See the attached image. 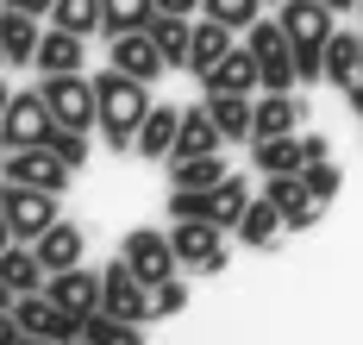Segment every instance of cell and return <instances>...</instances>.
Listing matches in <instances>:
<instances>
[{"mask_svg":"<svg viewBox=\"0 0 363 345\" xmlns=\"http://www.w3.org/2000/svg\"><path fill=\"white\" fill-rule=\"evenodd\" d=\"M94 94H101V119H94L101 138H107L113 151H132L145 114L157 107V101H150V82H138V76H125V70L107 63V76H94Z\"/></svg>","mask_w":363,"mask_h":345,"instance_id":"cell-1","label":"cell"},{"mask_svg":"<svg viewBox=\"0 0 363 345\" xmlns=\"http://www.w3.org/2000/svg\"><path fill=\"white\" fill-rule=\"evenodd\" d=\"M38 94H44V107L57 126H75V132H94V119H101V94H94V82L69 70V76H44L38 82Z\"/></svg>","mask_w":363,"mask_h":345,"instance_id":"cell-2","label":"cell"},{"mask_svg":"<svg viewBox=\"0 0 363 345\" xmlns=\"http://www.w3.org/2000/svg\"><path fill=\"white\" fill-rule=\"evenodd\" d=\"M0 207H6V220H13V239H19V245H38L44 232L57 226V195H50V189H32V182H6V176H0Z\"/></svg>","mask_w":363,"mask_h":345,"instance_id":"cell-3","label":"cell"},{"mask_svg":"<svg viewBox=\"0 0 363 345\" xmlns=\"http://www.w3.org/2000/svg\"><path fill=\"white\" fill-rule=\"evenodd\" d=\"M251 57H257V70H263V88H269V94H289L294 82V38L289 32H282V19H257L251 26Z\"/></svg>","mask_w":363,"mask_h":345,"instance_id":"cell-4","label":"cell"},{"mask_svg":"<svg viewBox=\"0 0 363 345\" xmlns=\"http://www.w3.org/2000/svg\"><path fill=\"white\" fill-rule=\"evenodd\" d=\"M50 132H57V119L44 107V94H13L6 101V114H0V151H26V145H50Z\"/></svg>","mask_w":363,"mask_h":345,"instance_id":"cell-5","label":"cell"},{"mask_svg":"<svg viewBox=\"0 0 363 345\" xmlns=\"http://www.w3.org/2000/svg\"><path fill=\"white\" fill-rule=\"evenodd\" d=\"M101 307L119 314V320H138V327H145L150 320V283L125 264V258H113V264L101 270Z\"/></svg>","mask_w":363,"mask_h":345,"instance_id":"cell-6","label":"cell"},{"mask_svg":"<svg viewBox=\"0 0 363 345\" xmlns=\"http://www.w3.org/2000/svg\"><path fill=\"white\" fill-rule=\"evenodd\" d=\"M0 176H6V182H32V189H69V163H63V157L50 151V145H26V151H6L0 157Z\"/></svg>","mask_w":363,"mask_h":345,"instance_id":"cell-7","label":"cell"},{"mask_svg":"<svg viewBox=\"0 0 363 345\" xmlns=\"http://www.w3.org/2000/svg\"><path fill=\"white\" fill-rule=\"evenodd\" d=\"M169 245H176L182 264L201 270V276H219V270H225V245H219V226H213V220H176Z\"/></svg>","mask_w":363,"mask_h":345,"instance_id":"cell-8","label":"cell"},{"mask_svg":"<svg viewBox=\"0 0 363 345\" xmlns=\"http://www.w3.org/2000/svg\"><path fill=\"white\" fill-rule=\"evenodd\" d=\"M125 264L145 276L150 289L163 283V276H176L182 270V258H176V245H169V232H150V226H138V232H125V251H119Z\"/></svg>","mask_w":363,"mask_h":345,"instance_id":"cell-9","label":"cell"},{"mask_svg":"<svg viewBox=\"0 0 363 345\" xmlns=\"http://www.w3.org/2000/svg\"><path fill=\"white\" fill-rule=\"evenodd\" d=\"M113 70H125V76H138V82H157L169 63H163V50H157V38H150V26L145 32H113Z\"/></svg>","mask_w":363,"mask_h":345,"instance_id":"cell-10","label":"cell"},{"mask_svg":"<svg viewBox=\"0 0 363 345\" xmlns=\"http://www.w3.org/2000/svg\"><path fill=\"white\" fill-rule=\"evenodd\" d=\"M44 295L63 307V314L88 320V314L101 307V276H94V270H82V264H75V270H57V276L44 283Z\"/></svg>","mask_w":363,"mask_h":345,"instance_id":"cell-11","label":"cell"},{"mask_svg":"<svg viewBox=\"0 0 363 345\" xmlns=\"http://www.w3.org/2000/svg\"><path fill=\"white\" fill-rule=\"evenodd\" d=\"M263 195L282 207V220H289V232L313 226L320 220V201L307 195V182H301V170H289V176H263Z\"/></svg>","mask_w":363,"mask_h":345,"instance_id":"cell-12","label":"cell"},{"mask_svg":"<svg viewBox=\"0 0 363 345\" xmlns=\"http://www.w3.org/2000/svg\"><path fill=\"white\" fill-rule=\"evenodd\" d=\"M201 82H207V94H251V88H263V70H257L251 44H232L213 63V76H201Z\"/></svg>","mask_w":363,"mask_h":345,"instance_id":"cell-13","label":"cell"},{"mask_svg":"<svg viewBox=\"0 0 363 345\" xmlns=\"http://www.w3.org/2000/svg\"><path fill=\"white\" fill-rule=\"evenodd\" d=\"M276 19H282V32H289L294 44H326L338 13H332L326 0H282V13H276Z\"/></svg>","mask_w":363,"mask_h":345,"instance_id":"cell-14","label":"cell"},{"mask_svg":"<svg viewBox=\"0 0 363 345\" xmlns=\"http://www.w3.org/2000/svg\"><path fill=\"white\" fill-rule=\"evenodd\" d=\"M176 132H182V114H176V107H150L145 126H138V138H132V151L150 157V163H169V151H176Z\"/></svg>","mask_w":363,"mask_h":345,"instance_id":"cell-15","label":"cell"},{"mask_svg":"<svg viewBox=\"0 0 363 345\" xmlns=\"http://www.w3.org/2000/svg\"><path fill=\"white\" fill-rule=\"evenodd\" d=\"M38 13H26V6H6L0 0V44H6V63H32L38 57Z\"/></svg>","mask_w":363,"mask_h":345,"instance_id":"cell-16","label":"cell"},{"mask_svg":"<svg viewBox=\"0 0 363 345\" xmlns=\"http://www.w3.org/2000/svg\"><path fill=\"white\" fill-rule=\"evenodd\" d=\"M82 57H88V38H75V32H63V26H50L44 38H38V70L44 76H69V70H82Z\"/></svg>","mask_w":363,"mask_h":345,"instance_id":"cell-17","label":"cell"},{"mask_svg":"<svg viewBox=\"0 0 363 345\" xmlns=\"http://www.w3.org/2000/svg\"><path fill=\"white\" fill-rule=\"evenodd\" d=\"M32 251L44 258V270L57 276V270H75V264H82V251H88V232H82V226H69V220H57V226L44 232Z\"/></svg>","mask_w":363,"mask_h":345,"instance_id":"cell-18","label":"cell"},{"mask_svg":"<svg viewBox=\"0 0 363 345\" xmlns=\"http://www.w3.org/2000/svg\"><path fill=\"white\" fill-rule=\"evenodd\" d=\"M225 145V132L213 126V114H207V101L201 107H182V132H176V151L169 157H207Z\"/></svg>","mask_w":363,"mask_h":345,"instance_id":"cell-19","label":"cell"},{"mask_svg":"<svg viewBox=\"0 0 363 345\" xmlns=\"http://www.w3.org/2000/svg\"><path fill=\"white\" fill-rule=\"evenodd\" d=\"M0 283H13V295H32V289L50 283V270H44V258H38L32 245H19V239H13V245L0 251Z\"/></svg>","mask_w":363,"mask_h":345,"instance_id":"cell-20","label":"cell"},{"mask_svg":"<svg viewBox=\"0 0 363 345\" xmlns=\"http://www.w3.org/2000/svg\"><path fill=\"white\" fill-rule=\"evenodd\" d=\"M282 132H301V101L294 94H269L257 101V119H251V145L257 138H282Z\"/></svg>","mask_w":363,"mask_h":345,"instance_id":"cell-21","label":"cell"},{"mask_svg":"<svg viewBox=\"0 0 363 345\" xmlns=\"http://www.w3.org/2000/svg\"><path fill=\"white\" fill-rule=\"evenodd\" d=\"M232 170H225V157L207 151V157H169V189H219Z\"/></svg>","mask_w":363,"mask_h":345,"instance_id":"cell-22","label":"cell"},{"mask_svg":"<svg viewBox=\"0 0 363 345\" xmlns=\"http://www.w3.org/2000/svg\"><path fill=\"white\" fill-rule=\"evenodd\" d=\"M207 114H213V126L225 132V145H232V138L251 145V119H257V101H251V94H207Z\"/></svg>","mask_w":363,"mask_h":345,"instance_id":"cell-23","label":"cell"},{"mask_svg":"<svg viewBox=\"0 0 363 345\" xmlns=\"http://www.w3.org/2000/svg\"><path fill=\"white\" fill-rule=\"evenodd\" d=\"M150 38H157V50H163L169 70H188V44H194L188 13H157V19H150Z\"/></svg>","mask_w":363,"mask_h":345,"instance_id":"cell-24","label":"cell"},{"mask_svg":"<svg viewBox=\"0 0 363 345\" xmlns=\"http://www.w3.org/2000/svg\"><path fill=\"white\" fill-rule=\"evenodd\" d=\"M363 76V32H332L326 38V82L351 88Z\"/></svg>","mask_w":363,"mask_h":345,"instance_id":"cell-25","label":"cell"},{"mask_svg":"<svg viewBox=\"0 0 363 345\" xmlns=\"http://www.w3.org/2000/svg\"><path fill=\"white\" fill-rule=\"evenodd\" d=\"M225 50H232V26L201 19V26H194V44H188V70H194V76H213V63Z\"/></svg>","mask_w":363,"mask_h":345,"instance_id":"cell-26","label":"cell"},{"mask_svg":"<svg viewBox=\"0 0 363 345\" xmlns=\"http://www.w3.org/2000/svg\"><path fill=\"white\" fill-rule=\"evenodd\" d=\"M282 226H289V220H282V207H276L269 195H257L251 207H245V220H238V239H245V245H257V251H269Z\"/></svg>","mask_w":363,"mask_h":345,"instance_id":"cell-27","label":"cell"},{"mask_svg":"<svg viewBox=\"0 0 363 345\" xmlns=\"http://www.w3.org/2000/svg\"><path fill=\"white\" fill-rule=\"evenodd\" d=\"M251 163L263 170V176H289V170L307 163V151H301L294 132H282V138H257V145H251Z\"/></svg>","mask_w":363,"mask_h":345,"instance_id":"cell-28","label":"cell"},{"mask_svg":"<svg viewBox=\"0 0 363 345\" xmlns=\"http://www.w3.org/2000/svg\"><path fill=\"white\" fill-rule=\"evenodd\" d=\"M251 201H257V195H251L245 176H225V182L213 189V226H219V232H238V220H245V207H251Z\"/></svg>","mask_w":363,"mask_h":345,"instance_id":"cell-29","label":"cell"},{"mask_svg":"<svg viewBox=\"0 0 363 345\" xmlns=\"http://www.w3.org/2000/svg\"><path fill=\"white\" fill-rule=\"evenodd\" d=\"M82 339H94V345H145V333H138V320H119L107 307H94V314L82 320Z\"/></svg>","mask_w":363,"mask_h":345,"instance_id":"cell-30","label":"cell"},{"mask_svg":"<svg viewBox=\"0 0 363 345\" xmlns=\"http://www.w3.org/2000/svg\"><path fill=\"white\" fill-rule=\"evenodd\" d=\"M50 26H63L75 38H88V32H107V19H101V0H57L50 6Z\"/></svg>","mask_w":363,"mask_h":345,"instance_id":"cell-31","label":"cell"},{"mask_svg":"<svg viewBox=\"0 0 363 345\" xmlns=\"http://www.w3.org/2000/svg\"><path fill=\"white\" fill-rule=\"evenodd\" d=\"M101 19H107V38L113 32H145L157 19V0H101Z\"/></svg>","mask_w":363,"mask_h":345,"instance_id":"cell-32","label":"cell"},{"mask_svg":"<svg viewBox=\"0 0 363 345\" xmlns=\"http://www.w3.org/2000/svg\"><path fill=\"white\" fill-rule=\"evenodd\" d=\"M201 13L219 19V26H232V32H251L257 13H263V0H201Z\"/></svg>","mask_w":363,"mask_h":345,"instance_id":"cell-33","label":"cell"},{"mask_svg":"<svg viewBox=\"0 0 363 345\" xmlns=\"http://www.w3.org/2000/svg\"><path fill=\"white\" fill-rule=\"evenodd\" d=\"M301 182H307V195L326 207L332 195H338V182H345V176H338V163H332V157H320V163H301Z\"/></svg>","mask_w":363,"mask_h":345,"instance_id":"cell-34","label":"cell"},{"mask_svg":"<svg viewBox=\"0 0 363 345\" xmlns=\"http://www.w3.org/2000/svg\"><path fill=\"white\" fill-rule=\"evenodd\" d=\"M169 220H213V189H169Z\"/></svg>","mask_w":363,"mask_h":345,"instance_id":"cell-35","label":"cell"},{"mask_svg":"<svg viewBox=\"0 0 363 345\" xmlns=\"http://www.w3.org/2000/svg\"><path fill=\"white\" fill-rule=\"evenodd\" d=\"M50 151L63 157L69 170H82V163H88V132H75V126H57V132H50Z\"/></svg>","mask_w":363,"mask_h":345,"instance_id":"cell-36","label":"cell"},{"mask_svg":"<svg viewBox=\"0 0 363 345\" xmlns=\"http://www.w3.org/2000/svg\"><path fill=\"white\" fill-rule=\"evenodd\" d=\"M182 307H188V283L163 276V283L150 289V314H182Z\"/></svg>","mask_w":363,"mask_h":345,"instance_id":"cell-37","label":"cell"},{"mask_svg":"<svg viewBox=\"0 0 363 345\" xmlns=\"http://www.w3.org/2000/svg\"><path fill=\"white\" fill-rule=\"evenodd\" d=\"M294 76H301V82L326 76V44H294Z\"/></svg>","mask_w":363,"mask_h":345,"instance_id":"cell-38","label":"cell"},{"mask_svg":"<svg viewBox=\"0 0 363 345\" xmlns=\"http://www.w3.org/2000/svg\"><path fill=\"white\" fill-rule=\"evenodd\" d=\"M26 333H19V320H13V307H0V345H19Z\"/></svg>","mask_w":363,"mask_h":345,"instance_id":"cell-39","label":"cell"},{"mask_svg":"<svg viewBox=\"0 0 363 345\" xmlns=\"http://www.w3.org/2000/svg\"><path fill=\"white\" fill-rule=\"evenodd\" d=\"M301 151H307V163H320V157H332V145L320 138V132H307V138H301Z\"/></svg>","mask_w":363,"mask_h":345,"instance_id":"cell-40","label":"cell"},{"mask_svg":"<svg viewBox=\"0 0 363 345\" xmlns=\"http://www.w3.org/2000/svg\"><path fill=\"white\" fill-rule=\"evenodd\" d=\"M345 101H351V114H357V119H363V76H357V82H351V88H345Z\"/></svg>","mask_w":363,"mask_h":345,"instance_id":"cell-41","label":"cell"},{"mask_svg":"<svg viewBox=\"0 0 363 345\" xmlns=\"http://www.w3.org/2000/svg\"><path fill=\"white\" fill-rule=\"evenodd\" d=\"M201 0H157V13H194Z\"/></svg>","mask_w":363,"mask_h":345,"instance_id":"cell-42","label":"cell"},{"mask_svg":"<svg viewBox=\"0 0 363 345\" xmlns=\"http://www.w3.org/2000/svg\"><path fill=\"white\" fill-rule=\"evenodd\" d=\"M6 6H26V13H38V19H44V13H50L57 0H6Z\"/></svg>","mask_w":363,"mask_h":345,"instance_id":"cell-43","label":"cell"},{"mask_svg":"<svg viewBox=\"0 0 363 345\" xmlns=\"http://www.w3.org/2000/svg\"><path fill=\"white\" fill-rule=\"evenodd\" d=\"M13 245V220H6V207H0V251Z\"/></svg>","mask_w":363,"mask_h":345,"instance_id":"cell-44","label":"cell"},{"mask_svg":"<svg viewBox=\"0 0 363 345\" xmlns=\"http://www.w3.org/2000/svg\"><path fill=\"white\" fill-rule=\"evenodd\" d=\"M19 302V295H13V283H0V307H13Z\"/></svg>","mask_w":363,"mask_h":345,"instance_id":"cell-45","label":"cell"},{"mask_svg":"<svg viewBox=\"0 0 363 345\" xmlns=\"http://www.w3.org/2000/svg\"><path fill=\"white\" fill-rule=\"evenodd\" d=\"M332 13H351V6H363V0H326Z\"/></svg>","mask_w":363,"mask_h":345,"instance_id":"cell-46","label":"cell"},{"mask_svg":"<svg viewBox=\"0 0 363 345\" xmlns=\"http://www.w3.org/2000/svg\"><path fill=\"white\" fill-rule=\"evenodd\" d=\"M19 345H57V339H38V333H26V339H19Z\"/></svg>","mask_w":363,"mask_h":345,"instance_id":"cell-47","label":"cell"},{"mask_svg":"<svg viewBox=\"0 0 363 345\" xmlns=\"http://www.w3.org/2000/svg\"><path fill=\"white\" fill-rule=\"evenodd\" d=\"M6 101H13V88H6V82H0V114H6Z\"/></svg>","mask_w":363,"mask_h":345,"instance_id":"cell-48","label":"cell"},{"mask_svg":"<svg viewBox=\"0 0 363 345\" xmlns=\"http://www.w3.org/2000/svg\"><path fill=\"white\" fill-rule=\"evenodd\" d=\"M69 345H94V339H69Z\"/></svg>","mask_w":363,"mask_h":345,"instance_id":"cell-49","label":"cell"},{"mask_svg":"<svg viewBox=\"0 0 363 345\" xmlns=\"http://www.w3.org/2000/svg\"><path fill=\"white\" fill-rule=\"evenodd\" d=\"M0 63H6V44H0Z\"/></svg>","mask_w":363,"mask_h":345,"instance_id":"cell-50","label":"cell"},{"mask_svg":"<svg viewBox=\"0 0 363 345\" xmlns=\"http://www.w3.org/2000/svg\"><path fill=\"white\" fill-rule=\"evenodd\" d=\"M276 6H282V0H276Z\"/></svg>","mask_w":363,"mask_h":345,"instance_id":"cell-51","label":"cell"}]
</instances>
